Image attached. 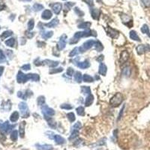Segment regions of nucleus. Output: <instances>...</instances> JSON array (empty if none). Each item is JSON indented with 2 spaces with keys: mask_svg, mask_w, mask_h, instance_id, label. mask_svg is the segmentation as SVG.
Returning a JSON list of instances; mask_svg holds the SVG:
<instances>
[{
  "mask_svg": "<svg viewBox=\"0 0 150 150\" xmlns=\"http://www.w3.org/2000/svg\"><path fill=\"white\" fill-rule=\"evenodd\" d=\"M141 32L143 33L146 34L147 36H149L150 37V32H149V29L148 25H146V24H144L141 28Z\"/></svg>",
  "mask_w": 150,
  "mask_h": 150,
  "instance_id": "c756f323",
  "label": "nucleus"
},
{
  "mask_svg": "<svg viewBox=\"0 0 150 150\" xmlns=\"http://www.w3.org/2000/svg\"><path fill=\"white\" fill-rule=\"evenodd\" d=\"M58 24H59V20L57 18H55L53 19L52 21H50V23H46V24H45V26H47V28H53V27H56Z\"/></svg>",
  "mask_w": 150,
  "mask_h": 150,
  "instance_id": "6ab92c4d",
  "label": "nucleus"
},
{
  "mask_svg": "<svg viewBox=\"0 0 150 150\" xmlns=\"http://www.w3.org/2000/svg\"><path fill=\"white\" fill-rule=\"evenodd\" d=\"M19 109H20V113L23 118H28L29 117V107L25 102H20L19 104Z\"/></svg>",
  "mask_w": 150,
  "mask_h": 150,
  "instance_id": "7ed1b4c3",
  "label": "nucleus"
},
{
  "mask_svg": "<svg viewBox=\"0 0 150 150\" xmlns=\"http://www.w3.org/2000/svg\"><path fill=\"white\" fill-rule=\"evenodd\" d=\"M74 80L77 83H81L82 80H83V77H82V74L80 71H77L74 74Z\"/></svg>",
  "mask_w": 150,
  "mask_h": 150,
  "instance_id": "bb28decb",
  "label": "nucleus"
},
{
  "mask_svg": "<svg viewBox=\"0 0 150 150\" xmlns=\"http://www.w3.org/2000/svg\"><path fill=\"white\" fill-rule=\"evenodd\" d=\"M43 65H47V66L50 67V68H55V67L58 66L59 65V62L57 61H53V60H50V59H46L42 62Z\"/></svg>",
  "mask_w": 150,
  "mask_h": 150,
  "instance_id": "9b49d317",
  "label": "nucleus"
},
{
  "mask_svg": "<svg viewBox=\"0 0 150 150\" xmlns=\"http://www.w3.org/2000/svg\"><path fill=\"white\" fill-rule=\"evenodd\" d=\"M26 36H27V38H32L34 36V33L33 32H26Z\"/></svg>",
  "mask_w": 150,
  "mask_h": 150,
  "instance_id": "864d4df0",
  "label": "nucleus"
},
{
  "mask_svg": "<svg viewBox=\"0 0 150 150\" xmlns=\"http://www.w3.org/2000/svg\"><path fill=\"white\" fill-rule=\"evenodd\" d=\"M83 80L86 83H91V82H93L94 80L93 78L89 74H84V77H83Z\"/></svg>",
  "mask_w": 150,
  "mask_h": 150,
  "instance_id": "c9c22d12",
  "label": "nucleus"
},
{
  "mask_svg": "<svg viewBox=\"0 0 150 150\" xmlns=\"http://www.w3.org/2000/svg\"><path fill=\"white\" fill-rule=\"evenodd\" d=\"M2 125V120H0V127H1V125Z\"/></svg>",
  "mask_w": 150,
  "mask_h": 150,
  "instance_id": "680f3d73",
  "label": "nucleus"
},
{
  "mask_svg": "<svg viewBox=\"0 0 150 150\" xmlns=\"http://www.w3.org/2000/svg\"><path fill=\"white\" fill-rule=\"evenodd\" d=\"M74 5V3H73V2H67V3H65V7L68 9H70L71 7L73 6Z\"/></svg>",
  "mask_w": 150,
  "mask_h": 150,
  "instance_id": "603ef678",
  "label": "nucleus"
},
{
  "mask_svg": "<svg viewBox=\"0 0 150 150\" xmlns=\"http://www.w3.org/2000/svg\"><path fill=\"white\" fill-rule=\"evenodd\" d=\"M32 9L35 11H41L42 9H44V6L42 5L41 4H39V3H36V4H34L33 7H32Z\"/></svg>",
  "mask_w": 150,
  "mask_h": 150,
  "instance_id": "72a5a7b5",
  "label": "nucleus"
},
{
  "mask_svg": "<svg viewBox=\"0 0 150 150\" xmlns=\"http://www.w3.org/2000/svg\"><path fill=\"white\" fill-rule=\"evenodd\" d=\"M5 8V5H0V11L3 10Z\"/></svg>",
  "mask_w": 150,
  "mask_h": 150,
  "instance_id": "bf43d9fd",
  "label": "nucleus"
},
{
  "mask_svg": "<svg viewBox=\"0 0 150 150\" xmlns=\"http://www.w3.org/2000/svg\"><path fill=\"white\" fill-rule=\"evenodd\" d=\"M79 135V130H74L71 133L70 138H69V140H72L74 139H75L76 138H77Z\"/></svg>",
  "mask_w": 150,
  "mask_h": 150,
  "instance_id": "f704fd0d",
  "label": "nucleus"
},
{
  "mask_svg": "<svg viewBox=\"0 0 150 150\" xmlns=\"http://www.w3.org/2000/svg\"><path fill=\"white\" fill-rule=\"evenodd\" d=\"M53 16V14L51 11L50 10H44V12L42 13L41 18L44 20H50Z\"/></svg>",
  "mask_w": 150,
  "mask_h": 150,
  "instance_id": "2eb2a0df",
  "label": "nucleus"
},
{
  "mask_svg": "<svg viewBox=\"0 0 150 150\" xmlns=\"http://www.w3.org/2000/svg\"><path fill=\"white\" fill-rule=\"evenodd\" d=\"M130 38H131V39L134 40V41H140V39L139 36H138V33L136 32L135 31H132L130 32Z\"/></svg>",
  "mask_w": 150,
  "mask_h": 150,
  "instance_id": "b1692460",
  "label": "nucleus"
},
{
  "mask_svg": "<svg viewBox=\"0 0 150 150\" xmlns=\"http://www.w3.org/2000/svg\"><path fill=\"white\" fill-rule=\"evenodd\" d=\"M137 50V52L139 55L143 54L144 53L147 52V51H149L150 50V47L149 45H144V44H140V45H138L136 48Z\"/></svg>",
  "mask_w": 150,
  "mask_h": 150,
  "instance_id": "1a4fd4ad",
  "label": "nucleus"
},
{
  "mask_svg": "<svg viewBox=\"0 0 150 150\" xmlns=\"http://www.w3.org/2000/svg\"><path fill=\"white\" fill-rule=\"evenodd\" d=\"M67 74L70 76V77H71L74 74V69L72 68H68L67 69Z\"/></svg>",
  "mask_w": 150,
  "mask_h": 150,
  "instance_id": "8fccbe9b",
  "label": "nucleus"
},
{
  "mask_svg": "<svg viewBox=\"0 0 150 150\" xmlns=\"http://www.w3.org/2000/svg\"><path fill=\"white\" fill-rule=\"evenodd\" d=\"M29 80H31L32 81H38L40 80V77L38 74H29Z\"/></svg>",
  "mask_w": 150,
  "mask_h": 150,
  "instance_id": "473e14b6",
  "label": "nucleus"
},
{
  "mask_svg": "<svg viewBox=\"0 0 150 150\" xmlns=\"http://www.w3.org/2000/svg\"><path fill=\"white\" fill-rule=\"evenodd\" d=\"M4 69L5 68L3 66H0V77L2 76L3 72H4Z\"/></svg>",
  "mask_w": 150,
  "mask_h": 150,
  "instance_id": "4d7b16f0",
  "label": "nucleus"
},
{
  "mask_svg": "<svg viewBox=\"0 0 150 150\" xmlns=\"http://www.w3.org/2000/svg\"><path fill=\"white\" fill-rule=\"evenodd\" d=\"M123 101V97L121 93H116L115 95H113V97H112L110 101V104L112 107H119L120 104H122Z\"/></svg>",
  "mask_w": 150,
  "mask_h": 150,
  "instance_id": "f03ea898",
  "label": "nucleus"
},
{
  "mask_svg": "<svg viewBox=\"0 0 150 150\" xmlns=\"http://www.w3.org/2000/svg\"><path fill=\"white\" fill-rule=\"evenodd\" d=\"M74 11H75V13H76V14H77L78 15V16H81V17H82V16H84V13L82 11L80 10V9H78V8H75Z\"/></svg>",
  "mask_w": 150,
  "mask_h": 150,
  "instance_id": "09e8293b",
  "label": "nucleus"
},
{
  "mask_svg": "<svg viewBox=\"0 0 150 150\" xmlns=\"http://www.w3.org/2000/svg\"><path fill=\"white\" fill-rule=\"evenodd\" d=\"M95 41H94V40H89L87 41H86L83 44V46L79 47L80 53H84L86 50H89L90 48H92V47H93L95 44Z\"/></svg>",
  "mask_w": 150,
  "mask_h": 150,
  "instance_id": "20e7f679",
  "label": "nucleus"
},
{
  "mask_svg": "<svg viewBox=\"0 0 150 150\" xmlns=\"http://www.w3.org/2000/svg\"><path fill=\"white\" fill-rule=\"evenodd\" d=\"M131 70L130 67H125L122 70V74L124 76H125V77H129L130 75H131Z\"/></svg>",
  "mask_w": 150,
  "mask_h": 150,
  "instance_id": "7c9ffc66",
  "label": "nucleus"
},
{
  "mask_svg": "<svg viewBox=\"0 0 150 150\" xmlns=\"http://www.w3.org/2000/svg\"><path fill=\"white\" fill-rule=\"evenodd\" d=\"M77 66L79 67L80 68H82V69H85V68H89L90 65L89 63V61L88 60H85L84 62H82V63H77Z\"/></svg>",
  "mask_w": 150,
  "mask_h": 150,
  "instance_id": "aec40b11",
  "label": "nucleus"
},
{
  "mask_svg": "<svg viewBox=\"0 0 150 150\" xmlns=\"http://www.w3.org/2000/svg\"><path fill=\"white\" fill-rule=\"evenodd\" d=\"M53 35V32L52 31L50 32H46L45 33L42 34V37L44 38V39H48V38H51Z\"/></svg>",
  "mask_w": 150,
  "mask_h": 150,
  "instance_id": "a19ab883",
  "label": "nucleus"
},
{
  "mask_svg": "<svg viewBox=\"0 0 150 150\" xmlns=\"http://www.w3.org/2000/svg\"><path fill=\"white\" fill-rule=\"evenodd\" d=\"M44 102H45V98H44V96H39L37 100V103L38 105H39V106H41V105H44Z\"/></svg>",
  "mask_w": 150,
  "mask_h": 150,
  "instance_id": "58836bf2",
  "label": "nucleus"
},
{
  "mask_svg": "<svg viewBox=\"0 0 150 150\" xmlns=\"http://www.w3.org/2000/svg\"><path fill=\"white\" fill-rule=\"evenodd\" d=\"M29 80V74H25L22 71H18L17 75V80L19 84H24Z\"/></svg>",
  "mask_w": 150,
  "mask_h": 150,
  "instance_id": "39448f33",
  "label": "nucleus"
},
{
  "mask_svg": "<svg viewBox=\"0 0 150 150\" xmlns=\"http://www.w3.org/2000/svg\"><path fill=\"white\" fill-rule=\"evenodd\" d=\"M66 42H67V36L66 35H63V36H61L60 40H59V41L58 43V45H57V47L59 50H63L64 48L66 46Z\"/></svg>",
  "mask_w": 150,
  "mask_h": 150,
  "instance_id": "6e6552de",
  "label": "nucleus"
},
{
  "mask_svg": "<svg viewBox=\"0 0 150 150\" xmlns=\"http://www.w3.org/2000/svg\"><path fill=\"white\" fill-rule=\"evenodd\" d=\"M80 53V49L79 47H75L72 51H71L70 54H69V56L70 57H73V56H76L77 54H78Z\"/></svg>",
  "mask_w": 150,
  "mask_h": 150,
  "instance_id": "37998d69",
  "label": "nucleus"
},
{
  "mask_svg": "<svg viewBox=\"0 0 150 150\" xmlns=\"http://www.w3.org/2000/svg\"><path fill=\"white\" fill-rule=\"evenodd\" d=\"M77 111V113L79 116H84V115H85V111H84V108L83 107H78L76 110Z\"/></svg>",
  "mask_w": 150,
  "mask_h": 150,
  "instance_id": "4c0bfd02",
  "label": "nucleus"
},
{
  "mask_svg": "<svg viewBox=\"0 0 150 150\" xmlns=\"http://www.w3.org/2000/svg\"><path fill=\"white\" fill-rule=\"evenodd\" d=\"M13 32L11 30H8V31H5L2 33V35L0 36V38L2 41H4L5 39H6L7 38L10 37L11 36H12Z\"/></svg>",
  "mask_w": 150,
  "mask_h": 150,
  "instance_id": "412c9836",
  "label": "nucleus"
},
{
  "mask_svg": "<svg viewBox=\"0 0 150 150\" xmlns=\"http://www.w3.org/2000/svg\"><path fill=\"white\" fill-rule=\"evenodd\" d=\"M19 116H20L19 113L17 112V111H14V113H12V114L11 115V116H10L11 122H16L18 120Z\"/></svg>",
  "mask_w": 150,
  "mask_h": 150,
  "instance_id": "5701e85b",
  "label": "nucleus"
},
{
  "mask_svg": "<svg viewBox=\"0 0 150 150\" xmlns=\"http://www.w3.org/2000/svg\"><path fill=\"white\" fill-rule=\"evenodd\" d=\"M100 10L98 9H93L91 10V16L95 20H98L100 16Z\"/></svg>",
  "mask_w": 150,
  "mask_h": 150,
  "instance_id": "f3484780",
  "label": "nucleus"
},
{
  "mask_svg": "<svg viewBox=\"0 0 150 150\" xmlns=\"http://www.w3.org/2000/svg\"><path fill=\"white\" fill-rule=\"evenodd\" d=\"M128 58H129V54H128V51L123 50L122 52L121 53V55H120V59H119V61H120V63H121L122 64H123V63L127 62Z\"/></svg>",
  "mask_w": 150,
  "mask_h": 150,
  "instance_id": "f8f14e48",
  "label": "nucleus"
},
{
  "mask_svg": "<svg viewBox=\"0 0 150 150\" xmlns=\"http://www.w3.org/2000/svg\"></svg>",
  "mask_w": 150,
  "mask_h": 150,
  "instance_id": "69168bd1",
  "label": "nucleus"
},
{
  "mask_svg": "<svg viewBox=\"0 0 150 150\" xmlns=\"http://www.w3.org/2000/svg\"><path fill=\"white\" fill-rule=\"evenodd\" d=\"M93 101H94V97L92 95H89L86 97V101H85V105L86 106H90V105H92V104L93 103Z\"/></svg>",
  "mask_w": 150,
  "mask_h": 150,
  "instance_id": "4be33fe9",
  "label": "nucleus"
},
{
  "mask_svg": "<svg viewBox=\"0 0 150 150\" xmlns=\"http://www.w3.org/2000/svg\"><path fill=\"white\" fill-rule=\"evenodd\" d=\"M14 128V125H10L9 122L8 121H6L5 122L2 123V125L0 127V131L2 133H8L11 128Z\"/></svg>",
  "mask_w": 150,
  "mask_h": 150,
  "instance_id": "0eeeda50",
  "label": "nucleus"
},
{
  "mask_svg": "<svg viewBox=\"0 0 150 150\" xmlns=\"http://www.w3.org/2000/svg\"><path fill=\"white\" fill-rule=\"evenodd\" d=\"M107 66L104 65V63H101L99 65V69H98V73L100 74L101 75L105 76L107 74Z\"/></svg>",
  "mask_w": 150,
  "mask_h": 150,
  "instance_id": "a211bd4d",
  "label": "nucleus"
},
{
  "mask_svg": "<svg viewBox=\"0 0 150 150\" xmlns=\"http://www.w3.org/2000/svg\"><path fill=\"white\" fill-rule=\"evenodd\" d=\"M92 32L90 31V30H86V31L84 32H76L74 36V38L71 39V41H70V44H75L78 41V40L80 38L83 37H88V36H92Z\"/></svg>",
  "mask_w": 150,
  "mask_h": 150,
  "instance_id": "f257e3e1",
  "label": "nucleus"
},
{
  "mask_svg": "<svg viewBox=\"0 0 150 150\" xmlns=\"http://www.w3.org/2000/svg\"><path fill=\"white\" fill-rule=\"evenodd\" d=\"M51 8H52L53 9V11L56 14H59L60 13L62 9H63V5H62L61 3L56 2V3H54V4L51 5Z\"/></svg>",
  "mask_w": 150,
  "mask_h": 150,
  "instance_id": "9d476101",
  "label": "nucleus"
},
{
  "mask_svg": "<svg viewBox=\"0 0 150 150\" xmlns=\"http://www.w3.org/2000/svg\"><path fill=\"white\" fill-rule=\"evenodd\" d=\"M53 139H54L55 142L57 144H64L65 143V140L63 137H61L59 134H54L53 135Z\"/></svg>",
  "mask_w": 150,
  "mask_h": 150,
  "instance_id": "dca6fc26",
  "label": "nucleus"
},
{
  "mask_svg": "<svg viewBox=\"0 0 150 150\" xmlns=\"http://www.w3.org/2000/svg\"><path fill=\"white\" fill-rule=\"evenodd\" d=\"M20 1H23V2H30L32 0H20Z\"/></svg>",
  "mask_w": 150,
  "mask_h": 150,
  "instance_id": "052dcab7",
  "label": "nucleus"
},
{
  "mask_svg": "<svg viewBox=\"0 0 150 150\" xmlns=\"http://www.w3.org/2000/svg\"><path fill=\"white\" fill-rule=\"evenodd\" d=\"M124 108H125V106H123L122 109L121 111H120V113H119V119L121 118V115H122V113H123V110H124Z\"/></svg>",
  "mask_w": 150,
  "mask_h": 150,
  "instance_id": "13d9d810",
  "label": "nucleus"
},
{
  "mask_svg": "<svg viewBox=\"0 0 150 150\" xmlns=\"http://www.w3.org/2000/svg\"><path fill=\"white\" fill-rule=\"evenodd\" d=\"M41 111L43 114H44L45 117L46 116H53L55 115V111L53 109L50 108L47 105H44L41 107Z\"/></svg>",
  "mask_w": 150,
  "mask_h": 150,
  "instance_id": "423d86ee",
  "label": "nucleus"
},
{
  "mask_svg": "<svg viewBox=\"0 0 150 150\" xmlns=\"http://www.w3.org/2000/svg\"><path fill=\"white\" fill-rule=\"evenodd\" d=\"M67 117H68V119H69V121L71 122H73L75 121V119H76V118H75V115L74 113H68L67 114Z\"/></svg>",
  "mask_w": 150,
  "mask_h": 150,
  "instance_id": "ea45409f",
  "label": "nucleus"
},
{
  "mask_svg": "<svg viewBox=\"0 0 150 150\" xmlns=\"http://www.w3.org/2000/svg\"><path fill=\"white\" fill-rule=\"evenodd\" d=\"M81 127H82L81 123L80 122H77V123H75L74 125L73 130H80Z\"/></svg>",
  "mask_w": 150,
  "mask_h": 150,
  "instance_id": "49530a36",
  "label": "nucleus"
},
{
  "mask_svg": "<svg viewBox=\"0 0 150 150\" xmlns=\"http://www.w3.org/2000/svg\"><path fill=\"white\" fill-rule=\"evenodd\" d=\"M0 29H1V28H0Z\"/></svg>",
  "mask_w": 150,
  "mask_h": 150,
  "instance_id": "0e129e2a",
  "label": "nucleus"
},
{
  "mask_svg": "<svg viewBox=\"0 0 150 150\" xmlns=\"http://www.w3.org/2000/svg\"><path fill=\"white\" fill-rule=\"evenodd\" d=\"M5 58V57L4 53L2 52V50H0V60H2V59H4Z\"/></svg>",
  "mask_w": 150,
  "mask_h": 150,
  "instance_id": "5fc2aeb1",
  "label": "nucleus"
},
{
  "mask_svg": "<svg viewBox=\"0 0 150 150\" xmlns=\"http://www.w3.org/2000/svg\"><path fill=\"white\" fill-rule=\"evenodd\" d=\"M17 138H18V131L14 130L11 134V139L12 141H17Z\"/></svg>",
  "mask_w": 150,
  "mask_h": 150,
  "instance_id": "2f4dec72",
  "label": "nucleus"
},
{
  "mask_svg": "<svg viewBox=\"0 0 150 150\" xmlns=\"http://www.w3.org/2000/svg\"><path fill=\"white\" fill-rule=\"evenodd\" d=\"M108 30V34L110 35V36H111V38H114L117 37V36H118V32H117L116 30L111 29V28H109Z\"/></svg>",
  "mask_w": 150,
  "mask_h": 150,
  "instance_id": "cd10ccee",
  "label": "nucleus"
},
{
  "mask_svg": "<svg viewBox=\"0 0 150 150\" xmlns=\"http://www.w3.org/2000/svg\"><path fill=\"white\" fill-rule=\"evenodd\" d=\"M21 68L23 69V70H25V71H29L31 68V65H29V64H26V65L21 67Z\"/></svg>",
  "mask_w": 150,
  "mask_h": 150,
  "instance_id": "3c124183",
  "label": "nucleus"
},
{
  "mask_svg": "<svg viewBox=\"0 0 150 150\" xmlns=\"http://www.w3.org/2000/svg\"><path fill=\"white\" fill-rule=\"evenodd\" d=\"M103 60H104V56H103V55L99 56L98 57V59H97V61H98V62H100V63H101Z\"/></svg>",
  "mask_w": 150,
  "mask_h": 150,
  "instance_id": "6e6d98bb",
  "label": "nucleus"
},
{
  "mask_svg": "<svg viewBox=\"0 0 150 150\" xmlns=\"http://www.w3.org/2000/svg\"><path fill=\"white\" fill-rule=\"evenodd\" d=\"M92 25V23H90V22H84V23H80L78 25V28L80 29H87L91 26Z\"/></svg>",
  "mask_w": 150,
  "mask_h": 150,
  "instance_id": "393cba45",
  "label": "nucleus"
},
{
  "mask_svg": "<svg viewBox=\"0 0 150 150\" xmlns=\"http://www.w3.org/2000/svg\"><path fill=\"white\" fill-rule=\"evenodd\" d=\"M142 3L146 8H150V0H141Z\"/></svg>",
  "mask_w": 150,
  "mask_h": 150,
  "instance_id": "de8ad7c7",
  "label": "nucleus"
},
{
  "mask_svg": "<svg viewBox=\"0 0 150 150\" xmlns=\"http://www.w3.org/2000/svg\"><path fill=\"white\" fill-rule=\"evenodd\" d=\"M36 146H37V149L38 150H53V147L51 145H48V144H44V145H41V144H36Z\"/></svg>",
  "mask_w": 150,
  "mask_h": 150,
  "instance_id": "4468645a",
  "label": "nucleus"
},
{
  "mask_svg": "<svg viewBox=\"0 0 150 150\" xmlns=\"http://www.w3.org/2000/svg\"><path fill=\"white\" fill-rule=\"evenodd\" d=\"M5 43L6 44V46L10 47H14L15 44V39L14 38H11L7 40Z\"/></svg>",
  "mask_w": 150,
  "mask_h": 150,
  "instance_id": "a878e982",
  "label": "nucleus"
},
{
  "mask_svg": "<svg viewBox=\"0 0 150 150\" xmlns=\"http://www.w3.org/2000/svg\"><path fill=\"white\" fill-rule=\"evenodd\" d=\"M34 26H35V21H34L33 19H31V20L29 21V23H28V30H29V31L32 30Z\"/></svg>",
  "mask_w": 150,
  "mask_h": 150,
  "instance_id": "79ce46f5",
  "label": "nucleus"
},
{
  "mask_svg": "<svg viewBox=\"0 0 150 150\" xmlns=\"http://www.w3.org/2000/svg\"><path fill=\"white\" fill-rule=\"evenodd\" d=\"M60 108L65 109V110H71V109L73 108V107L68 104H63L60 106Z\"/></svg>",
  "mask_w": 150,
  "mask_h": 150,
  "instance_id": "a18cd8bd",
  "label": "nucleus"
},
{
  "mask_svg": "<svg viewBox=\"0 0 150 150\" xmlns=\"http://www.w3.org/2000/svg\"><path fill=\"white\" fill-rule=\"evenodd\" d=\"M25 122H22L20 123V125H19V134H20V137L21 138H24V135H25Z\"/></svg>",
  "mask_w": 150,
  "mask_h": 150,
  "instance_id": "ddd939ff",
  "label": "nucleus"
},
{
  "mask_svg": "<svg viewBox=\"0 0 150 150\" xmlns=\"http://www.w3.org/2000/svg\"><path fill=\"white\" fill-rule=\"evenodd\" d=\"M63 71V68H53L50 71V74H56V73H59V72H62Z\"/></svg>",
  "mask_w": 150,
  "mask_h": 150,
  "instance_id": "c03bdc74",
  "label": "nucleus"
},
{
  "mask_svg": "<svg viewBox=\"0 0 150 150\" xmlns=\"http://www.w3.org/2000/svg\"><path fill=\"white\" fill-rule=\"evenodd\" d=\"M81 92L84 95H90L91 94V89L89 86H81Z\"/></svg>",
  "mask_w": 150,
  "mask_h": 150,
  "instance_id": "c85d7f7f",
  "label": "nucleus"
},
{
  "mask_svg": "<svg viewBox=\"0 0 150 150\" xmlns=\"http://www.w3.org/2000/svg\"><path fill=\"white\" fill-rule=\"evenodd\" d=\"M95 49L98 50V52H101V51H102L103 49H104V47H103L102 44H101L100 41H96L95 44Z\"/></svg>",
  "mask_w": 150,
  "mask_h": 150,
  "instance_id": "e433bc0d",
  "label": "nucleus"
},
{
  "mask_svg": "<svg viewBox=\"0 0 150 150\" xmlns=\"http://www.w3.org/2000/svg\"><path fill=\"white\" fill-rule=\"evenodd\" d=\"M64 1H65V0H64Z\"/></svg>",
  "mask_w": 150,
  "mask_h": 150,
  "instance_id": "e2e57ef3",
  "label": "nucleus"
}]
</instances>
